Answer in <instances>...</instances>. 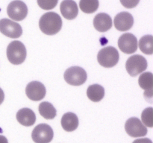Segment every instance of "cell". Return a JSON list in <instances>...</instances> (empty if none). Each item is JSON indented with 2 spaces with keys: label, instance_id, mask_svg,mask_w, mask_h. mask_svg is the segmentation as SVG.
Wrapping results in <instances>:
<instances>
[{
  "label": "cell",
  "instance_id": "cell-3",
  "mask_svg": "<svg viewBox=\"0 0 153 143\" xmlns=\"http://www.w3.org/2000/svg\"><path fill=\"white\" fill-rule=\"evenodd\" d=\"M119 59V52L113 46L102 48L97 55V60L99 63L105 68H111L116 66Z\"/></svg>",
  "mask_w": 153,
  "mask_h": 143
},
{
  "label": "cell",
  "instance_id": "cell-6",
  "mask_svg": "<svg viewBox=\"0 0 153 143\" xmlns=\"http://www.w3.org/2000/svg\"><path fill=\"white\" fill-rule=\"evenodd\" d=\"M53 136V130L47 124L37 125L31 133V138L35 143H49Z\"/></svg>",
  "mask_w": 153,
  "mask_h": 143
},
{
  "label": "cell",
  "instance_id": "cell-17",
  "mask_svg": "<svg viewBox=\"0 0 153 143\" xmlns=\"http://www.w3.org/2000/svg\"><path fill=\"white\" fill-rule=\"evenodd\" d=\"M138 83L140 87L144 89L145 95H149L152 99L153 88V74L149 72H146L140 74L138 79Z\"/></svg>",
  "mask_w": 153,
  "mask_h": 143
},
{
  "label": "cell",
  "instance_id": "cell-22",
  "mask_svg": "<svg viewBox=\"0 0 153 143\" xmlns=\"http://www.w3.org/2000/svg\"><path fill=\"white\" fill-rule=\"evenodd\" d=\"M153 109L152 107H147L141 113L142 123L149 128L153 127Z\"/></svg>",
  "mask_w": 153,
  "mask_h": 143
},
{
  "label": "cell",
  "instance_id": "cell-7",
  "mask_svg": "<svg viewBox=\"0 0 153 143\" xmlns=\"http://www.w3.org/2000/svg\"><path fill=\"white\" fill-rule=\"evenodd\" d=\"M7 13L13 20L22 21L28 14V7L21 0H14L7 6Z\"/></svg>",
  "mask_w": 153,
  "mask_h": 143
},
{
  "label": "cell",
  "instance_id": "cell-21",
  "mask_svg": "<svg viewBox=\"0 0 153 143\" xmlns=\"http://www.w3.org/2000/svg\"><path fill=\"white\" fill-rule=\"evenodd\" d=\"M99 0H80L79 7L82 12L85 13H94L98 9Z\"/></svg>",
  "mask_w": 153,
  "mask_h": 143
},
{
  "label": "cell",
  "instance_id": "cell-9",
  "mask_svg": "<svg viewBox=\"0 0 153 143\" xmlns=\"http://www.w3.org/2000/svg\"><path fill=\"white\" fill-rule=\"evenodd\" d=\"M0 32L6 37L16 39L22 35V29L19 24L4 18L0 19Z\"/></svg>",
  "mask_w": 153,
  "mask_h": 143
},
{
  "label": "cell",
  "instance_id": "cell-25",
  "mask_svg": "<svg viewBox=\"0 0 153 143\" xmlns=\"http://www.w3.org/2000/svg\"><path fill=\"white\" fill-rule=\"evenodd\" d=\"M132 143H152V142L150 139L141 138V139H137L134 140Z\"/></svg>",
  "mask_w": 153,
  "mask_h": 143
},
{
  "label": "cell",
  "instance_id": "cell-19",
  "mask_svg": "<svg viewBox=\"0 0 153 143\" xmlns=\"http://www.w3.org/2000/svg\"><path fill=\"white\" fill-rule=\"evenodd\" d=\"M38 110L40 116L46 119H53L56 116V109L51 103L47 101L40 103Z\"/></svg>",
  "mask_w": 153,
  "mask_h": 143
},
{
  "label": "cell",
  "instance_id": "cell-5",
  "mask_svg": "<svg viewBox=\"0 0 153 143\" xmlns=\"http://www.w3.org/2000/svg\"><path fill=\"white\" fill-rule=\"evenodd\" d=\"M147 61L144 57L139 55H132L127 60L126 69L131 77H135L147 69Z\"/></svg>",
  "mask_w": 153,
  "mask_h": 143
},
{
  "label": "cell",
  "instance_id": "cell-18",
  "mask_svg": "<svg viewBox=\"0 0 153 143\" xmlns=\"http://www.w3.org/2000/svg\"><path fill=\"white\" fill-rule=\"evenodd\" d=\"M87 95L91 101L94 102H99L104 98V87L100 84L91 85L87 89Z\"/></svg>",
  "mask_w": 153,
  "mask_h": 143
},
{
  "label": "cell",
  "instance_id": "cell-10",
  "mask_svg": "<svg viewBox=\"0 0 153 143\" xmlns=\"http://www.w3.org/2000/svg\"><path fill=\"white\" fill-rule=\"evenodd\" d=\"M118 46L123 53H134L137 49V37L131 33L123 34L118 40Z\"/></svg>",
  "mask_w": 153,
  "mask_h": 143
},
{
  "label": "cell",
  "instance_id": "cell-16",
  "mask_svg": "<svg viewBox=\"0 0 153 143\" xmlns=\"http://www.w3.org/2000/svg\"><path fill=\"white\" fill-rule=\"evenodd\" d=\"M61 126L67 132H72L77 129L79 126L78 116L73 113H67L61 118Z\"/></svg>",
  "mask_w": 153,
  "mask_h": 143
},
{
  "label": "cell",
  "instance_id": "cell-27",
  "mask_svg": "<svg viewBox=\"0 0 153 143\" xmlns=\"http://www.w3.org/2000/svg\"><path fill=\"white\" fill-rule=\"evenodd\" d=\"M0 143H8V141L5 136L0 135Z\"/></svg>",
  "mask_w": 153,
  "mask_h": 143
},
{
  "label": "cell",
  "instance_id": "cell-23",
  "mask_svg": "<svg viewBox=\"0 0 153 143\" xmlns=\"http://www.w3.org/2000/svg\"><path fill=\"white\" fill-rule=\"evenodd\" d=\"M37 1L40 8L49 10L55 8L58 4V0H37Z\"/></svg>",
  "mask_w": 153,
  "mask_h": 143
},
{
  "label": "cell",
  "instance_id": "cell-8",
  "mask_svg": "<svg viewBox=\"0 0 153 143\" xmlns=\"http://www.w3.org/2000/svg\"><path fill=\"white\" fill-rule=\"evenodd\" d=\"M125 130L131 137H143L147 134V128L136 117H131L126 121Z\"/></svg>",
  "mask_w": 153,
  "mask_h": 143
},
{
  "label": "cell",
  "instance_id": "cell-1",
  "mask_svg": "<svg viewBox=\"0 0 153 143\" xmlns=\"http://www.w3.org/2000/svg\"><path fill=\"white\" fill-rule=\"evenodd\" d=\"M39 27L43 34L55 35L60 31L62 27V19L55 12H47L40 17Z\"/></svg>",
  "mask_w": 153,
  "mask_h": 143
},
{
  "label": "cell",
  "instance_id": "cell-15",
  "mask_svg": "<svg viewBox=\"0 0 153 143\" xmlns=\"http://www.w3.org/2000/svg\"><path fill=\"white\" fill-rule=\"evenodd\" d=\"M16 119L18 122L25 127L34 125L36 122V116L32 110L29 108H22L16 113Z\"/></svg>",
  "mask_w": 153,
  "mask_h": 143
},
{
  "label": "cell",
  "instance_id": "cell-12",
  "mask_svg": "<svg viewBox=\"0 0 153 143\" xmlns=\"http://www.w3.org/2000/svg\"><path fill=\"white\" fill-rule=\"evenodd\" d=\"M114 24L118 31H126L133 26L134 19L132 15L128 12H120L114 17Z\"/></svg>",
  "mask_w": 153,
  "mask_h": 143
},
{
  "label": "cell",
  "instance_id": "cell-20",
  "mask_svg": "<svg viewBox=\"0 0 153 143\" xmlns=\"http://www.w3.org/2000/svg\"><path fill=\"white\" fill-rule=\"evenodd\" d=\"M139 48L143 53L151 55L153 53V37L145 35L139 41Z\"/></svg>",
  "mask_w": 153,
  "mask_h": 143
},
{
  "label": "cell",
  "instance_id": "cell-24",
  "mask_svg": "<svg viewBox=\"0 0 153 143\" xmlns=\"http://www.w3.org/2000/svg\"><path fill=\"white\" fill-rule=\"evenodd\" d=\"M123 6L126 8H133L138 4L140 0H120Z\"/></svg>",
  "mask_w": 153,
  "mask_h": 143
},
{
  "label": "cell",
  "instance_id": "cell-11",
  "mask_svg": "<svg viewBox=\"0 0 153 143\" xmlns=\"http://www.w3.org/2000/svg\"><path fill=\"white\" fill-rule=\"evenodd\" d=\"M25 93L30 100L34 101H39L44 98L46 95V87L40 82L31 81L26 86Z\"/></svg>",
  "mask_w": 153,
  "mask_h": 143
},
{
  "label": "cell",
  "instance_id": "cell-14",
  "mask_svg": "<svg viewBox=\"0 0 153 143\" xmlns=\"http://www.w3.org/2000/svg\"><path fill=\"white\" fill-rule=\"evenodd\" d=\"M112 19L108 14L100 13L96 15L94 19V26L100 32H105L111 28Z\"/></svg>",
  "mask_w": 153,
  "mask_h": 143
},
{
  "label": "cell",
  "instance_id": "cell-4",
  "mask_svg": "<svg viewBox=\"0 0 153 143\" xmlns=\"http://www.w3.org/2000/svg\"><path fill=\"white\" fill-rule=\"evenodd\" d=\"M64 77L65 81L72 86H81L86 82L88 75L84 69L79 66H72L66 70Z\"/></svg>",
  "mask_w": 153,
  "mask_h": 143
},
{
  "label": "cell",
  "instance_id": "cell-13",
  "mask_svg": "<svg viewBox=\"0 0 153 143\" xmlns=\"http://www.w3.org/2000/svg\"><path fill=\"white\" fill-rule=\"evenodd\" d=\"M60 10L62 16L69 20L74 19L79 13L77 4L73 0H64L61 3Z\"/></svg>",
  "mask_w": 153,
  "mask_h": 143
},
{
  "label": "cell",
  "instance_id": "cell-2",
  "mask_svg": "<svg viewBox=\"0 0 153 143\" xmlns=\"http://www.w3.org/2000/svg\"><path fill=\"white\" fill-rule=\"evenodd\" d=\"M7 57L13 65H19L26 58V49L23 43L18 40L10 42L7 48Z\"/></svg>",
  "mask_w": 153,
  "mask_h": 143
},
{
  "label": "cell",
  "instance_id": "cell-26",
  "mask_svg": "<svg viewBox=\"0 0 153 143\" xmlns=\"http://www.w3.org/2000/svg\"><path fill=\"white\" fill-rule=\"evenodd\" d=\"M4 92H3L2 89L0 88V105L2 104V102L4 101Z\"/></svg>",
  "mask_w": 153,
  "mask_h": 143
}]
</instances>
